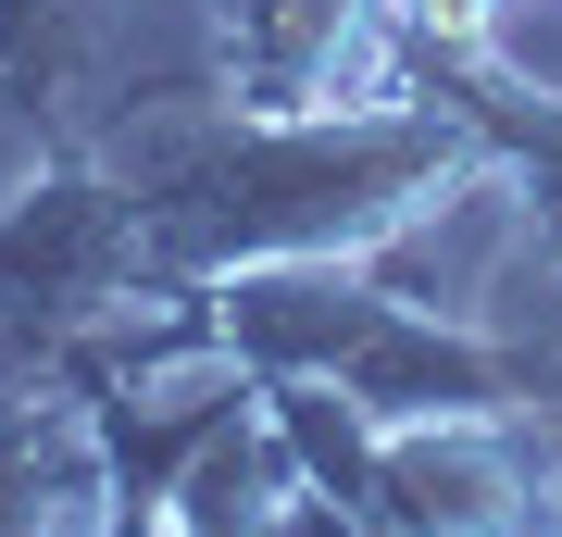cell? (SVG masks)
<instances>
[{
    "label": "cell",
    "instance_id": "obj_1",
    "mask_svg": "<svg viewBox=\"0 0 562 537\" xmlns=\"http://www.w3.org/2000/svg\"><path fill=\"white\" fill-rule=\"evenodd\" d=\"M401 513L413 525H450V537H475V525H501V462H487L475 438H401Z\"/></svg>",
    "mask_w": 562,
    "mask_h": 537
}]
</instances>
